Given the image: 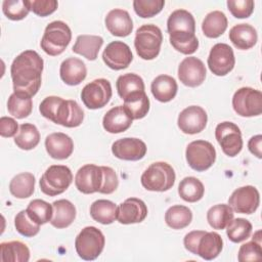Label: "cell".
I'll list each match as a JSON object with an SVG mask.
<instances>
[{"label":"cell","instance_id":"cell-1","mask_svg":"<svg viewBox=\"0 0 262 262\" xmlns=\"http://www.w3.org/2000/svg\"><path fill=\"white\" fill-rule=\"evenodd\" d=\"M44 61L34 50H25L18 54L10 67L13 92L33 97L41 86Z\"/></svg>","mask_w":262,"mask_h":262},{"label":"cell","instance_id":"cell-2","mask_svg":"<svg viewBox=\"0 0 262 262\" xmlns=\"http://www.w3.org/2000/svg\"><path fill=\"white\" fill-rule=\"evenodd\" d=\"M167 30L171 45L180 53L192 54L199 48V40L194 34L195 21L187 10H174L168 17Z\"/></svg>","mask_w":262,"mask_h":262},{"label":"cell","instance_id":"cell-3","mask_svg":"<svg viewBox=\"0 0 262 262\" xmlns=\"http://www.w3.org/2000/svg\"><path fill=\"white\" fill-rule=\"evenodd\" d=\"M39 111L44 118L68 128L80 126L84 119V112L77 101L54 95L45 97L39 105Z\"/></svg>","mask_w":262,"mask_h":262},{"label":"cell","instance_id":"cell-4","mask_svg":"<svg viewBox=\"0 0 262 262\" xmlns=\"http://www.w3.org/2000/svg\"><path fill=\"white\" fill-rule=\"evenodd\" d=\"M71 39L72 31L70 27L61 20H54L45 28L40 45L45 53L56 56L64 51Z\"/></svg>","mask_w":262,"mask_h":262},{"label":"cell","instance_id":"cell-5","mask_svg":"<svg viewBox=\"0 0 262 262\" xmlns=\"http://www.w3.org/2000/svg\"><path fill=\"white\" fill-rule=\"evenodd\" d=\"M175 178V171L171 165L166 162H156L145 169L140 181L147 190L166 191L174 185Z\"/></svg>","mask_w":262,"mask_h":262},{"label":"cell","instance_id":"cell-6","mask_svg":"<svg viewBox=\"0 0 262 262\" xmlns=\"http://www.w3.org/2000/svg\"><path fill=\"white\" fill-rule=\"evenodd\" d=\"M162 41L163 35L161 29L156 25L146 24L136 31L134 46L139 57L145 60H151L159 55Z\"/></svg>","mask_w":262,"mask_h":262},{"label":"cell","instance_id":"cell-7","mask_svg":"<svg viewBox=\"0 0 262 262\" xmlns=\"http://www.w3.org/2000/svg\"><path fill=\"white\" fill-rule=\"evenodd\" d=\"M73 181V174L64 165H51L40 178L41 191L54 196L66 191Z\"/></svg>","mask_w":262,"mask_h":262},{"label":"cell","instance_id":"cell-8","mask_svg":"<svg viewBox=\"0 0 262 262\" xmlns=\"http://www.w3.org/2000/svg\"><path fill=\"white\" fill-rule=\"evenodd\" d=\"M104 244L105 238L103 233L94 226H87L77 235L75 248L80 258L91 261L101 254Z\"/></svg>","mask_w":262,"mask_h":262},{"label":"cell","instance_id":"cell-9","mask_svg":"<svg viewBox=\"0 0 262 262\" xmlns=\"http://www.w3.org/2000/svg\"><path fill=\"white\" fill-rule=\"evenodd\" d=\"M185 157L191 169L203 172L208 170L215 163L216 150L209 141L194 140L186 146Z\"/></svg>","mask_w":262,"mask_h":262},{"label":"cell","instance_id":"cell-10","mask_svg":"<svg viewBox=\"0 0 262 262\" xmlns=\"http://www.w3.org/2000/svg\"><path fill=\"white\" fill-rule=\"evenodd\" d=\"M232 107L242 117H256L262 113V93L251 87H242L232 97Z\"/></svg>","mask_w":262,"mask_h":262},{"label":"cell","instance_id":"cell-11","mask_svg":"<svg viewBox=\"0 0 262 262\" xmlns=\"http://www.w3.org/2000/svg\"><path fill=\"white\" fill-rule=\"evenodd\" d=\"M113 91L108 80L99 78L84 86L81 99L86 107L90 110L101 108L110 101Z\"/></svg>","mask_w":262,"mask_h":262},{"label":"cell","instance_id":"cell-12","mask_svg":"<svg viewBox=\"0 0 262 262\" xmlns=\"http://www.w3.org/2000/svg\"><path fill=\"white\" fill-rule=\"evenodd\" d=\"M215 137L223 152L228 157H235L243 148L241 129L232 122L219 123L215 128Z\"/></svg>","mask_w":262,"mask_h":262},{"label":"cell","instance_id":"cell-13","mask_svg":"<svg viewBox=\"0 0 262 262\" xmlns=\"http://www.w3.org/2000/svg\"><path fill=\"white\" fill-rule=\"evenodd\" d=\"M208 67L216 76H225L232 71L235 63L232 48L226 43L215 44L208 56Z\"/></svg>","mask_w":262,"mask_h":262},{"label":"cell","instance_id":"cell-14","mask_svg":"<svg viewBox=\"0 0 262 262\" xmlns=\"http://www.w3.org/2000/svg\"><path fill=\"white\" fill-rule=\"evenodd\" d=\"M259 203V191L252 185H246L235 189L228 199V205L233 212L248 215L253 214L258 209Z\"/></svg>","mask_w":262,"mask_h":262},{"label":"cell","instance_id":"cell-15","mask_svg":"<svg viewBox=\"0 0 262 262\" xmlns=\"http://www.w3.org/2000/svg\"><path fill=\"white\" fill-rule=\"evenodd\" d=\"M103 173L101 167L94 164L82 166L76 173L75 185L79 191L85 194L99 191L102 184Z\"/></svg>","mask_w":262,"mask_h":262},{"label":"cell","instance_id":"cell-16","mask_svg":"<svg viewBox=\"0 0 262 262\" xmlns=\"http://www.w3.org/2000/svg\"><path fill=\"white\" fill-rule=\"evenodd\" d=\"M104 63L112 70L120 71L128 68L133 59L130 47L122 41H113L102 52Z\"/></svg>","mask_w":262,"mask_h":262},{"label":"cell","instance_id":"cell-17","mask_svg":"<svg viewBox=\"0 0 262 262\" xmlns=\"http://www.w3.org/2000/svg\"><path fill=\"white\" fill-rule=\"evenodd\" d=\"M207 121L208 116L203 107L199 105H190L180 112L177 125L185 134H196L205 129Z\"/></svg>","mask_w":262,"mask_h":262},{"label":"cell","instance_id":"cell-18","mask_svg":"<svg viewBox=\"0 0 262 262\" xmlns=\"http://www.w3.org/2000/svg\"><path fill=\"white\" fill-rule=\"evenodd\" d=\"M178 78L185 86H200L206 78V67L198 57H185L178 66Z\"/></svg>","mask_w":262,"mask_h":262},{"label":"cell","instance_id":"cell-19","mask_svg":"<svg viewBox=\"0 0 262 262\" xmlns=\"http://www.w3.org/2000/svg\"><path fill=\"white\" fill-rule=\"evenodd\" d=\"M113 155L125 161H139L146 154V144L139 138L125 137L112 144Z\"/></svg>","mask_w":262,"mask_h":262},{"label":"cell","instance_id":"cell-20","mask_svg":"<svg viewBox=\"0 0 262 262\" xmlns=\"http://www.w3.org/2000/svg\"><path fill=\"white\" fill-rule=\"evenodd\" d=\"M146 215L145 203L137 198H129L119 205L117 219L121 224H133L142 222Z\"/></svg>","mask_w":262,"mask_h":262},{"label":"cell","instance_id":"cell-21","mask_svg":"<svg viewBox=\"0 0 262 262\" xmlns=\"http://www.w3.org/2000/svg\"><path fill=\"white\" fill-rule=\"evenodd\" d=\"M45 147L52 159L64 160L72 155L74 150V142L69 135L62 132H55L46 137Z\"/></svg>","mask_w":262,"mask_h":262},{"label":"cell","instance_id":"cell-22","mask_svg":"<svg viewBox=\"0 0 262 262\" xmlns=\"http://www.w3.org/2000/svg\"><path fill=\"white\" fill-rule=\"evenodd\" d=\"M105 27L108 32L118 37H126L133 30V23L128 11L120 8L112 9L105 16Z\"/></svg>","mask_w":262,"mask_h":262},{"label":"cell","instance_id":"cell-23","mask_svg":"<svg viewBox=\"0 0 262 262\" xmlns=\"http://www.w3.org/2000/svg\"><path fill=\"white\" fill-rule=\"evenodd\" d=\"M133 119L129 116L123 105L112 107L102 119L103 128L110 133H121L126 131L132 124Z\"/></svg>","mask_w":262,"mask_h":262},{"label":"cell","instance_id":"cell-24","mask_svg":"<svg viewBox=\"0 0 262 262\" xmlns=\"http://www.w3.org/2000/svg\"><path fill=\"white\" fill-rule=\"evenodd\" d=\"M59 75L66 84L70 86L79 85L86 78V64L77 57L67 58L60 64Z\"/></svg>","mask_w":262,"mask_h":262},{"label":"cell","instance_id":"cell-25","mask_svg":"<svg viewBox=\"0 0 262 262\" xmlns=\"http://www.w3.org/2000/svg\"><path fill=\"white\" fill-rule=\"evenodd\" d=\"M229 40L237 49L248 50L257 43V31L249 24H237L230 29Z\"/></svg>","mask_w":262,"mask_h":262},{"label":"cell","instance_id":"cell-26","mask_svg":"<svg viewBox=\"0 0 262 262\" xmlns=\"http://www.w3.org/2000/svg\"><path fill=\"white\" fill-rule=\"evenodd\" d=\"M176 80L168 75H160L156 77L150 85V90L154 97L161 102L172 100L177 93Z\"/></svg>","mask_w":262,"mask_h":262},{"label":"cell","instance_id":"cell-27","mask_svg":"<svg viewBox=\"0 0 262 262\" xmlns=\"http://www.w3.org/2000/svg\"><path fill=\"white\" fill-rule=\"evenodd\" d=\"M53 215L50 224L55 228H66L70 226L76 218V208L68 200H57L52 203Z\"/></svg>","mask_w":262,"mask_h":262},{"label":"cell","instance_id":"cell-28","mask_svg":"<svg viewBox=\"0 0 262 262\" xmlns=\"http://www.w3.org/2000/svg\"><path fill=\"white\" fill-rule=\"evenodd\" d=\"M223 241L217 232L206 231L200 238L196 247V255L205 260L215 259L222 251Z\"/></svg>","mask_w":262,"mask_h":262},{"label":"cell","instance_id":"cell-29","mask_svg":"<svg viewBox=\"0 0 262 262\" xmlns=\"http://www.w3.org/2000/svg\"><path fill=\"white\" fill-rule=\"evenodd\" d=\"M102 44L103 39L100 36L80 35L77 37L72 50L89 60H95Z\"/></svg>","mask_w":262,"mask_h":262},{"label":"cell","instance_id":"cell-30","mask_svg":"<svg viewBox=\"0 0 262 262\" xmlns=\"http://www.w3.org/2000/svg\"><path fill=\"white\" fill-rule=\"evenodd\" d=\"M0 259L2 262H28L30 250L26 244L19 241L1 243Z\"/></svg>","mask_w":262,"mask_h":262},{"label":"cell","instance_id":"cell-31","mask_svg":"<svg viewBox=\"0 0 262 262\" xmlns=\"http://www.w3.org/2000/svg\"><path fill=\"white\" fill-rule=\"evenodd\" d=\"M227 29V17L220 10L209 12L202 24V31L208 38H218Z\"/></svg>","mask_w":262,"mask_h":262},{"label":"cell","instance_id":"cell-32","mask_svg":"<svg viewBox=\"0 0 262 262\" xmlns=\"http://www.w3.org/2000/svg\"><path fill=\"white\" fill-rule=\"evenodd\" d=\"M35 190V176L30 172L15 175L9 183V191L16 199H27Z\"/></svg>","mask_w":262,"mask_h":262},{"label":"cell","instance_id":"cell-33","mask_svg":"<svg viewBox=\"0 0 262 262\" xmlns=\"http://www.w3.org/2000/svg\"><path fill=\"white\" fill-rule=\"evenodd\" d=\"M118 207L108 200H97L90 206V215L96 222L111 224L117 219Z\"/></svg>","mask_w":262,"mask_h":262},{"label":"cell","instance_id":"cell-34","mask_svg":"<svg viewBox=\"0 0 262 262\" xmlns=\"http://www.w3.org/2000/svg\"><path fill=\"white\" fill-rule=\"evenodd\" d=\"M119 96L124 100L132 94L144 91V82L142 78L133 73L121 75L116 82Z\"/></svg>","mask_w":262,"mask_h":262},{"label":"cell","instance_id":"cell-35","mask_svg":"<svg viewBox=\"0 0 262 262\" xmlns=\"http://www.w3.org/2000/svg\"><path fill=\"white\" fill-rule=\"evenodd\" d=\"M124 108L133 120L144 118L149 111V99L145 91L137 92L124 99Z\"/></svg>","mask_w":262,"mask_h":262},{"label":"cell","instance_id":"cell-36","mask_svg":"<svg viewBox=\"0 0 262 262\" xmlns=\"http://www.w3.org/2000/svg\"><path fill=\"white\" fill-rule=\"evenodd\" d=\"M178 193L180 198L188 203L200 201L205 193L204 184L193 176L184 177L178 185Z\"/></svg>","mask_w":262,"mask_h":262},{"label":"cell","instance_id":"cell-37","mask_svg":"<svg viewBox=\"0 0 262 262\" xmlns=\"http://www.w3.org/2000/svg\"><path fill=\"white\" fill-rule=\"evenodd\" d=\"M192 220L191 210L182 205H174L165 213V221L172 229H182Z\"/></svg>","mask_w":262,"mask_h":262},{"label":"cell","instance_id":"cell-38","mask_svg":"<svg viewBox=\"0 0 262 262\" xmlns=\"http://www.w3.org/2000/svg\"><path fill=\"white\" fill-rule=\"evenodd\" d=\"M233 210L229 205L218 204L207 212V220L213 229H224L233 219Z\"/></svg>","mask_w":262,"mask_h":262},{"label":"cell","instance_id":"cell-39","mask_svg":"<svg viewBox=\"0 0 262 262\" xmlns=\"http://www.w3.org/2000/svg\"><path fill=\"white\" fill-rule=\"evenodd\" d=\"M40 141V133L37 127L30 123H25L19 126L18 133L14 136L15 144L25 150L33 149Z\"/></svg>","mask_w":262,"mask_h":262},{"label":"cell","instance_id":"cell-40","mask_svg":"<svg viewBox=\"0 0 262 262\" xmlns=\"http://www.w3.org/2000/svg\"><path fill=\"white\" fill-rule=\"evenodd\" d=\"M30 218L39 225L50 222L53 215V206L43 200H33L26 209Z\"/></svg>","mask_w":262,"mask_h":262},{"label":"cell","instance_id":"cell-41","mask_svg":"<svg viewBox=\"0 0 262 262\" xmlns=\"http://www.w3.org/2000/svg\"><path fill=\"white\" fill-rule=\"evenodd\" d=\"M33 108L32 97L12 93L7 101L8 113L16 119L27 118Z\"/></svg>","mask_w":262,"mask_h":262},{"label":"cell","instance_id":"cell-42","mask_svg":"<svg viewBox=\"0 0 262 262\" xmlns=\"http://www.w3.org/2000/svg\"><path fill=\"white\" fill-rule=\"evenodd\" d=\"M226 227V234L232 243H241L247 239L252 232L251 222L244 218L232 219Z\"/></svg>","mask_w":262,"mask_h":262},{"label":"cell","instance_id":"cell-43","mask_svg":"<svg viewBox=\"0 0 262 262\" xmlns=\"http://www.w3.org/2000/svg\"><path fill=\"white\" fill-rule=\"evenodd\" d=\"M29 0H4L2 3L3 13L11 20H20L30 12Z\"/></svg>","mask_w":262,"mask_h":262},{"label":"cell","instance_id":"cell-44","mask_svg":"<svg viewBox=\"0 0 262 262\" xmlns=\"http://www.w3.org/2000/svg\"><path fill=\"white\" fill-rule=\"evenodd\" d=\"M14 226L16 231L26 237H33L40 230V225L30 218L26 210H21L16 214Z\"/></svg>","mask_w":262,"mask_h":262},{"label":"cell","instance_id":"cell-45","mask_svg":"<svg viewBox=\"0 0 262 262\" xmlns=\"http://www.w3.org/2000/svg\"><path fill=\"white\" fill-rule=\"evenodd\" d=\"M164 0H134L133 8L137 15L143 18L152 17L163 9Z\"/></svg>","mask_w":262,"mask_h":262},{"label":"cell","instance_id":"cell-46","mask_svg":"<svg viewBox=\"0 0 262 262\" xmlns=\"http://www.w3.org/2000/svg\"><path fill=\"white\" fill-rule=\"evenodd\" d=\"M262 259V248L261 243L254 239L241 246L237 253V260L239 262L258 261Z\"/></svg>","mask_w":262,"mask_h":262},{"label":"cell","instance_id":"cell-47","mask_svg":"<svg viewBox=\"0 0 262 262\" xmlns=\"http://www.w3.org/2000/svg\"><path fill=\"white\" fill-rule=\"evenodd\" d=\"M227 7L230 13L236 18H247L254 10V1L252 0H228Z\"/></svg>","mask_w":262,"mask_h":262},{"label":"cell","instance_id":"cell-48","mask_svg":"<svg viewBox=\"0 0 262 262\" xmlns=\"http://www.w3.org/2000/svg\"><path fill=\"white\" fill-rule=\"evenodd\" d=\"M102 173H103V178H102V184L98 192L104 193V194H110L113 193L119 185V180L118 176L115 172V170L111 167L107 166H101Z\"/></svg>","mask_w":262,"mask_h":262},{"label":"cell","instance_id":"cell-49","mask_svg":"<svg viewBox=\"0 0 262 262\" xmlns=\"http://www.w3.org/2000/svg\"><path fill=\"white\" fill-rule=\"evenodd\" d=\"M30 9L39 16H47L53 13L58 6L56 0H29Z\"/></svg>","mask_w":262,"mask_h":262},{"label":"cell","instance_id":"cell-50","mask_svg":"<svg viewBox=\"0 0 262 262\" xmlns=\"http://www.w3.org/2000/svg\"><path fill=\"white\" fill-rule=\"evenodd\" d=\"M17 131H18V125L14 119L9 117L0 118V135L2 137L15 136Z\"/></svg>","mask_w":262,"mask_h":262},{"label":"cell","instance_id":"cell-51","mask_svg":"<svg viewBox=\"0 0 262 262\" xmlns=\"http://www.w3.org/2000/svg\"><path fill=\"white\" fill-rule=\"evenodd\" d=\"M205 230H193L188 232L187 234H185L184 239H183V244L184 247L187 251H189L190 253L196 255V247H198V243L201 238V236L205 233Z\"/></svg>","mask_w":262,"mask_h":262},{"label":"cell","instance_id":"cell-52","mask_svg":"<svg viewBox=\"0 0 262 262\" xmlns=\"http://www.w3.org/2000/svg\"><path fill=\"white\" fill-rule=\"evenodd\" d=\"M261 144H262V135L258 134L250 138L248 142V148L249 150L256 156L258 159L262 158V151H261Z\"/></svg>","mask_w":262,"mask_h":262}]
</instances>
